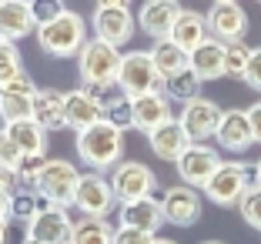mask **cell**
Instances as JSON below:
<instances>
[{"label":"cell","instance_id":"cell-30","mask_svg":"<svg viewBox=\"0 0 261 244\" xmlns=\"http://www.w3.org/2000/svg\"><path fill=\"white\" fill-rule=\"evenodd\" d=\"M201 80L198 74H194L191 67L185 70V74H177V77H171V80H164V94H168L171 100H181V104H191V100H198L201 97Z\"/></svg>","mask_w":261,"mask_h":244},{"label":"cell","instance_id":"cell-9","mask_svg":"<svg viewBox=\"0 0 261 244\" xmlns=\"http://www.w3.org/2000/svg\"><path fill=\"white\" fill-rule=\"evenodd\" d=\"M111 187H114L121 204H130V201H141V198H154L158 174L147 164H141V160H121L111 171Z\"/></svg>","mask_w":261,"mask_h":244},{"label":"cell","instance_id":"cell-6","mask_svg":"<svg viewBox=\"0 0 261 244\" xmlns=\"http://www.w3.org/2000/svg\"><path fill=\"white\" fill-rule=\"evenodd\" d=\"M117 87L127 97H144V94L164 91V77L154 67L151 50H127L121 61V74H117Z\"/></svg>","mask_w":261,"mask_h":244},{"label":"cell","instance_id":"cell-7","mask_svg":"<svg viewBox=\"0 0 261 244\" xmlns=\"http://www.w3.org/2000/svg\"><path fill=\"white\" fill-rule=\"evenodd\" d=\"M81 171L64 157H50L47 168L40 171V184H37V198H47L57 207H74L77 201V187H81Z\"/></svg>","mask_w":261,"mask_h":244},{"label":"cell","instance_id":"cell-28","mask_svg":"<svg viewBox=\"0 0 261 244\" xmlns=\"http://www.w3.org/2000/svg\"><path fill=\"white\" fill-rule=\"evenodd\" d=\"M117 231L111 228L108 221H97V218H81L74 221V234H70V244H114Z\"/></svg>","mask_w":261,"mask_h":244},{"label":"cell","instance_id":"cell-40","mask_svg":"<svg viewBox=\"0 0 261 244\" xmlns=\"http://www.w3.org/2000/svg\"><path fill=\"white\" fill-rule=\"evenodd\" d=\"M248 121H251V134H254V144H261V100L248 107Z\"/></svg>","mask_w":261,"mask_h":244},{"label":"cell","instance_id":"cell-19","mask_svg":"<svg viewBox=\"0 0 261 244\" xmlns=\"http://www.w3.org/2000/svg\"><path fill=\"white\" fill-rule=\"evenodd\" d=\"M168 121H174V114H171V97L164 91L134 97V130L154 134V130L164 127Z\"/></svg>","mask_w":261,"mask_h":244},{"label":"cell","instance_id":"cell-44","mask_svg":"<svg viewBox=\"0 0 261 244\" xmlns=\"http://www.w3.org/2000/svg\"><path fill=\"white\" fill-rule=\"evenodd\" d=\"M154 244H177V241H171V237H154Z\"/></svg>","mask_w":261,"mask_h":244},{"label":"cell","instance_id":"cell-24","mask_svg":"<svg viewBox=\"0 0 261 244\" xmlns=\"http://www.w3.org/2000/svg\"><path fill=\"white\" fill-rule=\"evenodd\" d=\"M34 121L44 130H61L67 127V114H64V94L50 91V87H37L34 94Z\"/></svg>","mask_w":261,"mask_h":244},{"label":"cell","instance_id":"cell-22","mask_svg":"<svg viewBox=\"0 0 261 244\" xmlns=\"http://www.w3.org/2000/svg\"><path fill=\"white\" fill-rule=\"evenodd\" d=\"M94 97H97L100 111H104V121H111L117 130H130L134 127V97H127L117 84L94 91Z\"/></svg>","mask_w":261,"mask_h":244},{"label":"cell","instance_id":"cell-15","mask_svg":"<svg viewBox=\"0 0 261 244\" xmlns=\"http://www.w3.org/2000/svg\"><path fill=\"white\" fill-rule=\"evenodd\" d=\"M181 4H174V0H147L144 7H141L138 14V23H141V31L147 34V37L154 40H168L171 31H174V23L177 17H181Z\"/></svg>","mask_w":261,"mask_h":244},{"label":"cell","instance_id":"cell-45","mask_svg":"<svg viewBox=\"0 0 261 244\" xmlns=\"http://www.w3.org/2000/svg\"><path fill=\"white\" fill-rule=\"evenodd\" d=\"M201 244H221V241H201Z\"/></svg>","mask_w":261,"mask_h":244},{"label":"cell","instance_id":"cell-43","mask_svg":"<svg viewBox=\"0 0 261 244\" xmlns=\"http://www.w3.org/2000/svg\"><path fill=\"white\" fill-rule=\"evenodd\" d=\"M251 174H254V187H261V160L251 168Z\"/></svg>","mask_w":261,"mask_h":244},{"label":"cell","instance_id":"cell-18","mask_svg":"<svg viewBox=\"0 0 261 244\" xmlns=\"http://www.w3.org/2000/svg\"><path fill=\"white\" fill-rule=\"evenodd\" d=\"M64 114H67V127L84 134L94 124L104 121V111H100L94 91H67L64 94Z\"/></svg>","mask_w":261,"mask_h":244},{"label":"cell","instance_id":"cell-14","mask_svg":"<svg viewBox=\"0 0 261 244\" xmlns=\"http://www.w3.org/2000/svg\"><path fill=\"white\" fill-rule=\"evenodd\" d=\"M161 211L164 221L177 224V228H191L194 221L201 218V194L188 184H174L161 194Z\"/></svg>","mask_w":261,"mask_h":244},{"label":"cell","instance_id":"cell-20","mask_svg":"<svg viewBox=\"0 0 261 244\" xmlns=\"http://www.w3.org/2000/svg\"><path fill=\"white\" fill-rule=\"evenodd\" d=\"M215 141L231 154H245L248 147L254 144V134H251V121H248V111H224L221 117V127H218Z\"/></svg>","mask_w":261,"mask_h":244},{"label":"cell","instance_id":"cell-32","mask_svg":"<svg viewBox=\"0 0 261 244\" xmlns=\"http://www.w3.org/2000/svg\"><path fill=\"white\" fill-rule=\"evenodd\" d=\"M47 154L44 157H23L20 171H17V191L20 194H37V184H40V171L47 168Z\"/></svg>","mask_w":261,"mask_h":244},{"label":"cell","instance_id":"cell-3","mask_svg":"<svg viewBox=\"0 0 261 244\" xmlns=\"http://www.w3.org/2000/svg\"><path fill=\"white\" fill-rule=\"evenodd\" d=\"M121 61L124 53L117 47L104 44V40L91 37L77 57V70H81V80L84 87L91 91H100V87H114L117 84V74H121Z\"/></svg>","mask_w":261,"mask_h":244},{"label":"cell","instance_id":"cell-5","mask_svg":"<svg viewBox=\"0 0 261 244\" xmlns=\"http://www.w3.org/2000/svg\"><path fill=\"white\" fill-rule=\"evenodd\" d=\"M91 27H94V37L97 40H104V44H111V47L121 50V47L134 37L138 17L130 14V7L124 4V0H100L97 7H94Z\"/></svg>","mask_w":261,"mask_h":244},{"label":"cell","instance_id":"cell-36","mask_svg":"<svg viewBox=\"0 0 261 244\" xmlns=\"http://www.w3.org/2000/svg\"><path fill=\"white\" fill-rule=\"evenodd\" d=\"M37 214V194H14V218L17 221H31Z\"/></svg>","mask_w":261,"mask_h":244},{"label":"cell","instance_id":"cell-37","mask_svg":"<svg viewBox=\"0 0 261 244\" xmlns=\"http://www.w3.org/2000/svg\"><path fill=\"white\" fill-rule=\"evenodd\" d=\"M114 244H154V234H147V231H134V228H117Z\"/></svg>","mask_w":261,"mask_h":244},{"label":"cell","instance_id":"cell-17","mask_svg":"<svg viewBox=\"0 0 261 244\" xmlns=\"http://www.w3.org/2000/svg\"><path fill=\"white\" fill-rule=\"evenodd\" d=\"M37 31V14H34V4L27 0H0V34L4 40L17 44L20 37Z\"/></svg>","mask_w":261,"mask_h":244},{"label":"cell","instance_id":"cell-16","mask_svg":"<svg viewBox=\"0 0 261 244\" xmlns=\"http://www.w3.org/2000/svg\"><path fill=\"white\" fill-rule=\"evenodd\" d=\"M164 224V211H161V198H141L121 204L117 211V228H134V231H147L158 237V228Z\"/></svg>","mask_w":261,"mask_h":244},{"label":"cell","instance_id":"cell-12","mask_svg":"<svg viewBox=\"0 0 261 244\" xmlns=\"http://www.w3.org/2000/svg\"><path fill=\"white\" fill-rule=\"evenodd\" d=\"M117 194L114 187H111V181L104 174H84L81 177V187H77V201L74 207L81 211V218H97V221H104L111 214V207H114Z\"/></svg>","mask_w":261,"mask_h":244},{"label":"cell","instance_id":"cell-35","mask_svg":"<svg viewBox=\"0 0 261 244\" xmlns=\"http://www.w3.org/2000/svg\"><path fill=\"white\" fill-rule=\"evenodd\" d=\"M0 164L10 171H20V164H23V151L17 147V141L4 127H0Z\"/></svg>","mask_w":261,"mask_h":244},{"label":"cell","instance_id":"cell-27","mask_svg":"<svg viewBox=\"0 0 261 244\" xmlns=\"http://www.w3.org/2000/svg\"><path fill=\"white\" fill-rule=\"evenodd\" d=\"M4 130L17 141V147L23 151V157H44V154H47V130L40 127L34 117H31V121L7 124Z\"/></svg>","mask_w":261,"mask_h":244},{"label":"cell","instance_id":"cell-11","mask_svg":"<svg viewBox=\"0 0 261 244\" xmlns=\"http://www.w3.org/2000/svg\"><path fill=\"white\" fill-rule=\"evenodd\" d=\"M221 117H224V111L211 97H198V100H191V104L181 107V117H177V121H181V127L188 130L191 144H204V141H211L218 134Z\"/></svg>","mask_w":261,"mask_h":244},{"label":"cell","instance_id":"cell-23","mask_svg":"<svg viewBox=\"0 0 261 244\" xmlns=\"http://www.w3.org/2000/svg\"><path fill=\"white\" fill-rule=\"evenodd\" d=\"M207 37H211V31H207V14H198V10H181V17H177V23H174V31H171L168 40H174L181 50L194 53Z\"/></svg>","mask_w":261,"mask_h":244},{"label":"cell","instance_id":"cell-41","mask_svg":"<svg viewBox=\"0 0 261 244\" xmlns=\"http://www.w3.org/2000/svg\"><path fill=\"white\" fill-rule=\"evenodd\" d=\"M14 218V194H0V221Z\"/></svg>","mask_w":261,"mask_h":244},{"label":"cell","instance_id":"cell-31","mask_svg":"<svg viewBox=\"0 0 261 244\" xmlns=\"http://www.w3.org/2000/svg\"><path fill=\"white\" fill-rule=\"evenodd\" d=\"M251 50L254 47H248L245 40L228 44V53H224V77H231V80H245L248 64H251Z\"/></svg>","mask_w":261,"mask_h":244},{"label":"cell","instance_id":"cell-13","mask_svg":"<svg viewBox=\"0 0 261 244\" xmlns=\"http://www.w3.org/2000/svg\"><path fill=\"white\" fill-rule=\"evenodd\" d=\"M207 31H211L215 40H221V44H238V40H245V34H248L245 7L234 4V0H218V4H211V10H207Z\"/></svg>","mask_w":261,"mask_h":244},{"label":"cell","instance_id":"cell-38","mask_svg":"<svg viewBox=\"0 0 261 244\" xmlns=\"http://www.w3.org/2000/svg\"><path fill=\"white\" fill-rule=\"evenodd\" d=\"M245 84L261 91V47L251 50V64H248V74H245Z\"/></svg>","mask_w":261,"mask_h":244},{"label":"cell","instance_id":"cell-42","mask_svg":"<svg viewBox=\"0 0 261 244\" xmlns=\"http://www.w3.org/2000/svg\"><path fill=\"white\" fill-rule=\"evenodd\" d=\"M7 237H10V224L0 221V244H7Z\"/></svg>","mask_w":261,"mask_h":244},{"label":"cell","instance_id":"cell-26","mask_svg":"<svg viewBox=\"0 0 261 244\" xmlns=\"http://www.w3.org/2000/svg\"><path fill=\"white\" fill-rule=\"evenodd\" d=\"M151 57H154V67H158V74H161L164 80H171V77H177V74H185V70L191 67V53L181 50L174 40H154Z\"/></svg>","mask_w":261,"mask_h":244},{"label":"cell","instance_id":"cell-21","mask_svg":"<svg viewBox=\"0 0 261 244\" xmlns=\"http://www.w3.org/2000/svg\"><path fill=\"white\" fill-rule=\"evenodd\" d=\"M147 144H151L154 157H161V160H181L185 157V151L191 147V138H188V130L181 127V121H168L164 127H158L154 134H147Z\"/></svg>","mask_w":261,"mask_h":244},{"label":"cell","instance_id":"cell-8","mask_svg":"<svg viewBox=\"0 0 261 244\" xmlns=\"http://www.w3.org/2000/svg\"><path fill=\"white\" fill-rule=\"evenodd\" d=\"M251 184H254V174L245 160H224L221 168L215 171V177L207 181L204 194H207V201H215L221 207H234Z\"/></svg>","mask_w":261,"mask_h":244},{"label":"cell","instance_id":"cell-25","mask_svg":"<svg viewBox=\"0 0 261 244\" xmlns=\"http://www.w3.org/2000/svg\"><path fill=\"white\" fill-rule=\"evenodd\" d=\"M224 53H228V44L207 37L204 44L191 53V70L201 80H218V77H224Z\"/></svg>","mask_w":261,"mask_h":244},{"label":"cell","instance_id":"cell-34","mask_svg":"<svg viewBox=\"0 0 261 244\" xmlns=\"http://www.w3.org/2000/svg\"><path fill=\"white\" fill-rule=\"evenodd\" d=\"M238 211H241V218H245L254 231H261V187H254V184L248 187L245 198L238 201Z\"/></svg>","mask_w":261,"mask_h":244},{"label":"cell","instance_id":"cell-4","mask_svg":"<svg viewBox=\"0 0 261 244\" xmlns=\"http://www.w3.org/2000/svg\"><path fill=\"white\" fill-rule=\"evenodd\" d=\"M74 221L67 207L50 204L47 198H37V214L23 224V241L27 244H70Z\"/></svg>","mask_w":261,"mask_h":244},{"label":"cell","instance_id":"cell-29","mask_svg":"<svg viewBox=\"0 0 261 244\" xmlns=\"http://www.w3.org/2000/svg\"><path fill=\"white\" fill-rule=\"evenodd\" d=\"M0 117H4V127L17 124V121H31L34 117V97L14 94V91H0Z\"/></svg>","mask_w":261,"mask_h":244},{"label":"cell","instance_id":"cell-46","mask_svg":"<svg viewBox=\"0 0 261 244\" xmlns=\"http://www.w3.org/2000/svg\"><path fill=\"white\" fill-rule=\"evenodd\" d=\"M0 44H4V34H0Z\"/></svg>","mask_w":261,"mask_h":244},{"label":"cell","instance_id":"cell-2","mask_svg":"<svg viewBox=\"0 0 261 244\" xmlns=\"http://www.w3.org/2000/svg\"><path fill=\"white\" fill-rule=\"evenodd\" d=\"M77 157L84 160L87 168L100 171H114L124 157V130H117L111 121L94 124L91 130L77 134Z\"/></svg>","mask_w":261,"mask_h":244},{"label":"cell","instance_id":"cell-10","mask_svg":"<svg viewBox=\"0 0 261 244\" xmlns=\"http://www.w3.org/2000/svg\"><path fill=\"white\" fill-rule=\"evenodd\" d=\"M221 164H224L221 154H218L211 144H191L174 168H177V174H181V184H188V187H194V191H204L207 181L215 177V171L221 168Z\"/></svg>","mask_w":261,"mask_h":244},{"label":"cell","instance_id":"cell-1","mask_svg":"<svg viewBox=\"0 0 261 244\" xmlns=\"http://www.w3.org/2000/svg\"><path fill=\"white\" fill-rule=\"evenodd\" d=\"M37 44L50 57H81L87 44V23L77 10L64 7L54 20H47L37 27Z\"/></svg>","mask_w":261,"mask_h":244},{"label":"cell","instance_id":"cell-39","mask_svg":"<svg viewBox=\"0 0 261 244\" xmlns=\"http://www.w3.org/2000/svg\"><path fill=\"white\" fill-rule=\"evenodd\" d=\"M17 191V171L0 164V194H14Z\"/></svg>","mask_w":261,"mask_h":244},{"label":"cell","instance_id":"cell-33","mask_svg":"<svg viewBox=\"0 0 261 244\" xmlns=\"http://www.w3.org/2000/svg\"><path fill=\"white\" fill-rule=\"evenodd\" d=\"M17 77H23L20 50H17V44H10V40H4V44H0V87L14 84Z\"/></svg>","mask_w":261,"mask_h":244}]
</instances>
